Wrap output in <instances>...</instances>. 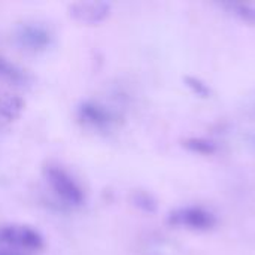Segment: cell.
Instances as JSON below:
<instances>
[{
  "label": "cell",
  "mask_w": 255,
  "mask_h": 255,
  "mask_svg": "<svg viewBox=\"0 0 255 255\" xmlns=\"http://www.w3.org/2000/svg\"><path fill=\"white\" fill-rule=\"evenodd\" d=\"M223 7H226L230 13L236 15L245 22L255 24V4L251 3H224Z\"/></svg>",
  "instance_id": "9"
},
{
  "label": "cell",
  "mask_w": 255,
  "mask_h": 255,
  "mask_svg": "<svg viewBox=\"0 0 255 255\" xmlns=\"http://www.w3.org/2000/svg\"><path fill=\"white\" fill-rule=\"evenodd\" d=\"M78 118L94 128H108L115 121L114 114L108 108L93 100H85L79 105Z\"/></svg>",
  "instance_id": "6"
},
{
  "label": "cell",
  "mask_w": 255,
  "mask_h": 255,
  "mask_svg": "<svg viewBox=\"0 0 255 255\" xmlns=\"http://www.w3.org/2000/svg\"><path fill=\"white\" fill-rule=\"evenodd\" d=\"M43 175H45L49 187L52 188V191L66 205L79 206L84 203V200H85L84 190L81 188V185L75 181V178L67 170H64L60 166L49 164L43 169Z\"/></svg>",
  "instance_id": "1"
},
{
  "label": "cell",
  "mask_w": 255,
  "mask_h": 255,
  "mask_svg": "<svg viewBox=\"0 0 255 255\" xmlns=\"http://www.w3.org/2000/svg\"><path fill=\"white\" fill-rule=\"evenodd\" d=\"M24 109V102L18 96L0 94V117L4 120H15L21 115Z\"/></svg>",
  "instance_id": "8"
},
{
  "label": "cell",
  "mask_w": 255,
  "mask_h": 255,
  "mask_svg": "<svg viewBox=\"0 0 255 255\" xmlns=\"http://www.w3.org/2000/svg\"><path fill=\"white\" fill-rule=\"evenodd\" d=\"M169 223L193 232H208L215 227L217 217L203 206H182L170 212Z\"/></svg>",
  "instance_id": "2"
},
{
  "label": "cell",
  "mask_w": 255,
  "mask_h": 255,
  "mask_svg": "<svg viewBox=\"0 0 255 255\" xmlns=\"http://www.w3.org/2000/svg\"><path fill=\"white\" fill-rule=\"evenodd\" d=\"M0 81L9 82L13 85H24L27 84V75L16 64H13L12 61L0 55Z\"/></svg>",
  "instance_id": "7"
},
{
  "label": "cell",
  "mask_w": 255,
  "mask_h": 255,
  "mask_svg": "<svg viewBox=\"0 0 255 255\" xmlns=\"http://www.w3.org/2000/svg\"><path fill=\"white\" fill-rule=\"evenodd\" d=\"M0 255H24L18 251H10V250H0Z\"/></svg>",
  "instance_id": "13"
},
{
  "label": "cell",
  "mask_w": 255,
  "mask_h": 255,
  "mask_svg": "<svg viewBox=\"0 0 255 255\" xmlns=\"http://www.w3.org/2000/svg\"><path fill=\"white\" fill-rule=\"evenodd\" d=\"M0 242L28 251H39L45 247L43 236L30 226L22 224H7L0 227Z\"/></svg>",
  "instance_id": "3"
},
{
  "label": "cell",
  "mask_w": 255,
  "mask_h": 255,
  "mask_svg": "<svg viewBox=\"0 0 255 255\" xmlns=\"http://www.w3.org/2000/svg\"><path fill=\"white\" fill-rule=\"evenodd\" d=\"M185 148H188L190 151L196 152V154H203V155H211L217 151V146L214 142L202 139V137H193L185 140Z\"/></svg>",
  "instance_id": "10"
},
{
  "label": "cell",
  "mask_w": 255,
  "mask_h": 255,
  "mask_svg": "<svg viewBox=\"0 0 255 255\" xmlns=\"http://www.w3.org/2000/svg\"><path fill=\"white\" fill-rule=\"evenodd\" d=\"M134 202H136L137 206H140V208H142L143 211H146V212H152V211H155V208H157V205H155V202L151 199V196H148V194H145V193L136 194Z\"/></svg>",
  "instance_id": "12"
},
{
  "label": "cell",
  "mask_w": 255,
  "mask_h": 255,
  "mask_svg": "<svg viewBox=\"0 0 255 255\" xmlns=\"http://www.w3.org/2000/svg\"><path fill=\"white\" fill-rule=\"evenodd\" d=\"M69 13L81 24L94 25L109 16L111 4L105 1H78L69 6Z\"/></svg>",
  "instance_id": "5"
},
{
  "label": "cell",
  "mask_w": 255,
  "mask_h": 255,
  "mask_svg": "<svg viewBox=\"0 0 255 255\" xmlns=\"http://www.w3.org/2000/svg\"><path fill=\"white\" fill-rule=\"evenodd\" d=\"M13 39L22 49L30 52H40L51 45L52 34L43 24L22 22L15 27Z\"/></svg>",
  "instance_id": "4"
},
{
  "label": "cell",
  "mask_w": 255,
  "mask_h": 255,
  "mask_svg": "<svg viewBox=\"0 0 255 255\" xmlns=\"http://www.w3.org/2000/svg\"><path fill=\"white\" fill-rule=\"evenodd\" d=\"M185 84L197 94V96H202V97H208L209 94H211V90H209V87L205 84V82H202L200 79H197V78H193V76H187L185 78Z\"/></svg>",
  "instance_id": "11"
}]
</instances>
